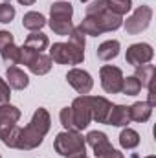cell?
Masks as SVG:
<instances>
[{
	"label": "cell",
	"instance_id": "23",
	"mask_svg": "<svg viewBox=\"0 0 156 158\" xmlns=\"http://www.w3.org/2000/svg\"><path fill=\"white\" fill-rule=\"evenodd\" d=\"M77 30L83 35H92V37L101 35V30H99V26H97V22H96L94 17H84L83 22L77 26Z\"/></svg>",
	"mask_w": 156,
	"mask_h": 158
},
{
	"label": "cell",
	"instance_id": "4",
	"mask_svg": "<svg viewBox=\"0 0 156 158\" xmlns=\"http://www.w3.org/2000/svg\"><path fill=\"white\" fill-rule=\"evenodd\" d=\"M20 119V110L9 103L0 105V140L7 147H15L17 138V121Z\"/></svg>",
	"mask_w": 156,
	"mask_h": 158
},
{
	"label": "cell",
	"instance_id": "33",
	"mask_svg": "<svg viewBox=\"0 0 156 158\" xmlns=\"http://www.w3.org/2000/svg\"><path fill=\"white\" fill-rule=\"evenodd\" d=\"M18 4H22V6H33L35 0H18Z\"/></svg>",
	"mask_w": 156,
	"mask_h": 158
},
{
	"label": "cell",
	"instance_id": "13",
	"mask_svg": "<svg viewBox=\"0 0 156 158\" xmlns=\"http://www.w3.org/2000/svg\"><path fill=\"white\" fill-rule=\"evenodd\" d=\"M94 19H96V22H97L101 33H105V31H114V30H117V28L123 24V19H121L119 15H116V13H112L110 9H107V11L96 15Z\"/></svg>",
	"mask_w": 156,
	"mask_h": 158
},
{
	"label": "cell",
	"instance_id": "19",
	"mask_svg": "<svg viewBox=\"0 0 156 158\" xmlns=\"http://www.w3.org/2000/svg\"><path fill=\"white\" fill-rule=\"evenodd\" d=\"M119 53V40H105L97 48V57L101 61H112Z\"/></svg>",
	"mask_w": 156,
	"mask_h": 158
},
{
	"label": "cell",
	"instance_id": "6",
	"mask_svg": "<svg viewBox=\"0 0 156 158\" xmlns=\"http://www.w3.org/2000/svg\"><path fill=\"white\" fill-rule=\"evenodd\" d=\"M151 19H153V9L149 6H138L136 11L125 20V30L129 35H138L142 33L143 30L149 28L151 24Z\"/></svg>",
	"mask_w": 156,
	"mask_h": 158
},
{
	"label": "cell",
	"instance_id": "3",
	"mask_svg": "<svg viewBox=\"0 0 156 158\" xmlns=\"http://www.w3.org/2000/svg\"><path fill=\"white\" fill-rule=\"evenodd\" d=\"M53 147L63 158H74L79 155H84L86 142H84V136L77 131H64L57 134Z\"/></svg>",
	"mask_w": 156,
	"mask_h": 158
},
{
	"label": "cell",
	"instance_id": "24",
	"mask_svg": "<svg viewBox=\"0 0 156 158\" xmlns=\"http://www.w3.org/2000/svg\"><path fill=\"white\" fill-rule=\"evenodd\" d=\"M0 55H2V59H4L6 64L15 66V64H18V61H20V48H17L15 44H9L7 48H4V50L0 52Z\"/></svg>",
	"mask_w": 156,
	"mask_h": 158
},
{
	"label": "cell",
	"instance_id": "27",
	"mask_svg": "<svg viewBox=\"0 0 156 158\" xmlns=\"http://www.w3.org/2000/svg\"><path fill=\"white\" fill-rule=\"evenodd\" d=\"M107 2H109V9L112 13L119 15V17H123L125 13H129L130 7H132L130 0H107Z\"/></svg>",
	"mask_w": 156,
	"mask_h": 158
},
{
	"label": "cell",
	"instance_id": "5",
	"mask_svg": "<svg viewBox=\"0 0 156 158\" xmlns=\"http://www.w3.org/2000/svg\"><path fill=\"white\" fill-rule=\"evenodd\" d=\"M18 64H26L30 68V72H33L35 76H44L51 70V59L50 55H44L40 52H35L28 46L20 48V61Z\"/></svg>",
	"mask_w": 156,
	"mask_h": 158
},
{
	"label": "cell",
	"instance_id": "35",
	"mask_svg": "<svg viewBox=\"0 0 156 158\" xmlns=\"http://www.w3.org/2000/svg\"><path fill=\"white\" fill-rule=\"evenodd\" d=\"M147 158H156V156H147Z\"/></svg>",
	"mask_w": 156,
	"mask_h": 158
},
{
	"label": "cell",
	"instance_id": "17",
	"mask_svg": "<svg viewBox=\"0 0 156 158\" xmlns=\"http://www.w3.org/2000/svg\"><path fill=\"white\" fill-rule=\"evenodd\" d=\"M72 15H74V7L70 2H57L50 9V19L53 20H72Z\"/></svg>",
	"mask_w": 156,
	"mask_h": 158
},
{
	"label": "cell",
	"instance_id": "30",
	"mask_svg": "<svg viewBox=\"0 0 156 158\" xmlns=\"http://www.w3.org/2000/svg\"><path fill=\"white\" fill-rule=\"evenodd\" d=\"M9 98H11V90H9V85L4 81V79L0 77V105H4V103H7L9 101Z\"/></svg>",
	"mask_w": 156,
	"mask_h": 158
},
{
	"label": "cell",
	"instance_id": "2",
	"mask_svg": "<svg viewBox=\"0 0 156 158\" xmlns=\"http://www.w3.org/2000/svg\"><path fill=\"white\" fill-rule=\"evenodd\" d=\"M50 59L59 64H81L84 59V35L74 28L68 42H55L51 46Z\"/></svg>",
	"mask_w": 156,
	"mask_h": 158
},
{
	"label": "cell",
	"instance_id": "18",
	"mask_svg": "<svg viewBox=\"0 0 156 158\" xmlns=\"http://www.w3.org/2000/svg\"><path fill=\"white\" fill-rule=\"evenodd\" d=\"M22 26H24L26 30H30V31H39V30H42V28L46 26V19H44L42 13L30 11V13L24 15V19H22Z\"/></svg>",
	"mask_w": 156,
	"mask_h": 158
},
{
	"label": "cell",
	"instance_id": "20",
	"mask_svg": "<svg viewBox=\"0 0 156 158\" xmlns=\"http://www.w3.org/2000/svg\"><path fill=\"white\" fill-rule=\"evenodd\" d=\"M142 86L153 88V79H154V64H140L136 66V76Z\"/></svg>",
	"mask_w": 156,
	"mask_h": 158
},
{
	"label": "cell",
	"instance_id": "16",
	"mask_svg": "<svg viewBox=\"0 0 156 158\" xmlns=\"http://www.w3.org/2000/svg\"><path fill=\"white\" fill-rule=\"evenodd\" d=\"M129 114H130V121L145 123L153 114V107L147 101H136L132 107H129Z\"/></svg>",
	"mask_w": 156,
	"mask_h": 158
},
{
	"label": "cell",
	"instance_id": "21",
	"mask_svg": "<svg viewBox=\"0 0 156 158\" xmlns=\"http://www.w3.org/2000/svg\"><path fill=\"white\" fill-rule=\"evenodd\" d=\"M119 145L123 149H134V147H138L140 145V134L134 129L125 127L121 131V134H119Z\"/></svg>",
	"mask_w": 156,
	"mask_h": 158
},
{
	"label": "cell",
	"instance_id": "22",
	"mask_svg": "<svg viewBox=\"0 0 156 158\" xmlns=\"http://www.w3.org/2000/svg\"><path fill=\"white\" fill-rule=\"evenodd\" d=\"M48 44H50L48 37L44 33H40V31H31V35H28V39L24 42V46H28V48H31L35 52H40V53H42V50L48 48Z\"/></svg>",
	"mask_w": 156,
	"mask_h": 158
},
{
	"label": "cell",
	"instance_id": "32",
	"mask_svg": "<svg viewBox=\"0 0 156 158\" xmlns=\"http://www.w3.org/2000/svg\"><path fill=\"white\" fill-rule=\"evenodd\" d=\"M103 158H123V155H121L119 151H116V149H112L110 153H107Z\"/></svg>",
	"mask_w": 156,
	"mask_h": 158
},
{
	"label": "cell",
	"instance_id": "25",
	"mask_svg": "<svg viewBox=\"0 0 156 158\" xmlns=\"http://www.w3.org/2000/svg\"><path fill=\"white\" fill-rule=\"evenodd\" d=\"M48 24H50V28L53 30V33H57V35H61V37L70 35L72 30H74L72 20H53V19H50Z\"/></svg>",
	"mask_w": 156,
	"mask_h": 158
},
{
	"label": "cell",
	"instance_id": "37",
	"mask_svg": "<svg viewBox=\"0 0 156 158\" xmlns=\"http://www.w3.org/2000/svg\"><path fill=\"white\" fill-rule=\"evenodd\" d=\"M0 158H2V156H0Z\"/></svg>",
	"mask_w": 156,
	"mask_h": 158
},
{
	"label": "cell",
	"instance_id": "11",
	"mask_svg": "<svg viewBox=\"0 0 156 158\" xmlns=\"http://www.w3.org/2000/svg\"><path fill=\"white\" fill-rule=\"evenodd\" d=\"M84 142L94 149L96 158H103L107 153H110V151H112V145H110V142H109V138H107V134H105V132L92 131V132H88V134H86Z\"/></svg>",
	"mask_w": 156,
	"mask_h": 158
},
{
	"label": "cell",
	"instance_id": "28",
	"mask_svg": "<svg viewBox=\"0 0 156 158\" xmlns=\"http://www.w3.org/2000/svg\"><path fill=\"white\" fill-rule=\"evenodd\" d=\"M15 19V7L11 6L9 0H4L0 4V22L2 24H9Z\"/></svg>",
	"mask_w": 156,
	"mask_h": 158
},
{
	"label": "cell",
	"instance_id": "9",
	"mask_svg": "<svg viewBox=\"0 0 156 158\" xmlns=\"http://www.w3.org/2000/svg\"><path fill=\"white\" fill-rule=\"evenodd\" d=\"M154 55V50L151 44L147 42H138V44H132L127 48V63L132 64V66H140V64H147Z\"/></svg>",
	"mask_w": 156,
	"mask_h": 158
},
{
	"label": "cell",
	"instance_id": "29",
	"mask_svg": "<svg viewBox=\"0 0 156 158\" xmlns=\"http://www.w3.org/2000/svg\"><path fill=\"white\" fill-rule=\"evenodd\" d=\"M107 9H109V2L107 0H96L90 6H86V17H96V15L107 11Z\"/></svg>",
	"mask_w": 156,
	"mask_h": 158
},
{
	"label": "cell",
	"instance_id": "36",
	"mask_svg": "<svg viewBox=\"0 0 156 158\" xmlns=\"http://www.w3.org/2000/svg\"><path fill=\"white\" fill-rule=\"evenodd\" d=\"M81 2H88V0H81Z\"/></svg>",
	"mask_w": 156,
	"mask_h": 158
},
{
	"label": "cell",
	"instance_id": "12",
	"mask_svg": "<svg viewBox=\"0 0 156 158\" xmlns=\"http://www.w3.org/2000/svg\"><path fill=\"white\" fill-rule=\"evenodd\" d=\"M88 105H90V114L92 119H96L97 123H107L109 112L112 109V103L101 96H88Z\"/></svg>",
	"mask_w": 156,
	"mask_h": 158
},
{
	"label": "cell",
	"instance_id": "34",
	"mask_svg": "<svg viewBox=\"0 0 156 158\" xmlns=\"http://www.w3.org/2000/svg\"><path fill=\"white\" fill-rule=\"evenodd\" d=\"M74 158H88L86 155H79V156H74Z\"/></svg>",
	"mask_w": 156,
	"mask_h": 158
},
{
	"label": "cell",
	"instance_id": "26",
	"mask_svg": "<svg viewBox=\"0 0 156 158\" xmlns=\"http://www.w3.org/2000/svg\"><path fill=\"white\" fill-rule=\"evenodd\" d=\"M140 90H142V85H140V81L134 77V76H130V77H123L121 92H123L125 96H136V94H140Z\"/></svg>",
	"mask_w": 156,
	"mask_h": 158
},
{
	"label": "cell",
	"instance_id": "10",
	"mask_svg": "<svg viewBox=\"0 0 156 158\" xmlns=\"http://www.w3.org/2000/svg\"><path fill=\"white\" fill-rule=\"evenodd\" d=\"M66 79H68V83L77 90L81 96H86V94L92 90V86H94L92 76H90L88 72L81 70V68H72V70L66 74Z\"/></svg>",
	"mask_w": 156,
	"mask_h": 158
},
{
	"label": "cell",
	"instance_id": "8",
	"mask_svg": "<svg viewBox=\"0 0 156 158\" xmlns=\"http://www.w3.org/2000/svg\"><path fill=\"white\" fill-rule=\"evenodd\" d=\"M72 118H74V125L76 131H83L90 125L92 121V114H90V105H88V96H79L72 103Z\"/></svg>",
	"mask_w": 156,
	"mask_h": 158
},
{
	"label": "cell",
	"instance_id": "15",
	"mask_svg": "<svg viewBox=\"0 0 156 158\" xmlns=\"http://www.w3.org/2000/svg\"><path fill=\"white\" fill-rule=\"evenodd\" d=\"M107 123L114 125V127H127L130 123L129 107H125V105H112V109L109 112V118H107Z\"/></svg>",
	"mask_w": 156,
	"mask_h": 158
},
{
	"label": "cell",
	"instance_id": "14",
	"mask_svg": "<svg viewBox=\"0 0 156 158\" xmlns=\"http://www.w3.org/2000/svg\"><path fill=\"white\" fill-rule=\"evenodd\" d=\"M6 77H7L9 88H15V90H24L30 85V77L24 74V70H20L17 66H7Z\"/></svg>",
	"mask_w": 156,
	"mask_h": 158
},
{
	"label": "cell",
	"instance_id": "31",
	"mask_svg": "<svg viewBox=\"0 0 156 158\" xmlns=\"http://www.w3.org/2000/svg\"><path fill=\"white\" fill-rule=\"evenodd\" d=\"M9 44H15V40H13V35H11L9 31L2 30V31H0V52H2L4 48H7Z\"/></svg>",
	"mask_w": 156,
	"mask_h": 158
},
{
	"label": "cell",
	"instance_id": "1",
	"mask_svg": "<svg viewBox=\"0 0 156 158\" xmlns=\"http://www.w3.org/2000/svg\"><path fill=\"white\" fill-rule=\"evenodd\" d=\"M50 123H51V119H50L48 110L46 109H37L35 114H33V118H31V121L24 129L18 127L13 149L31 151V149L39 147L40 143H42V140H44V136L50 131Z\"/></svg>",
	"mask_w": 156,
	"mask_h": 158
},
{
	"label": "cell",
	"instance_id": "7",
	"mask_svg": "<svg viewBox=\"0 0 156 158\" xmlns=\"http://www.w3.org/2000/svg\"><path fill=\"white\" fill-rule=\"evenodd\" d=\"M99 77H101V86L107 94H119L121 92V85H123V72L117 66H101L99 70Z\"/></svg>",
	"mask_w": 156,
	"mask_h": 158
}]
</instances>
